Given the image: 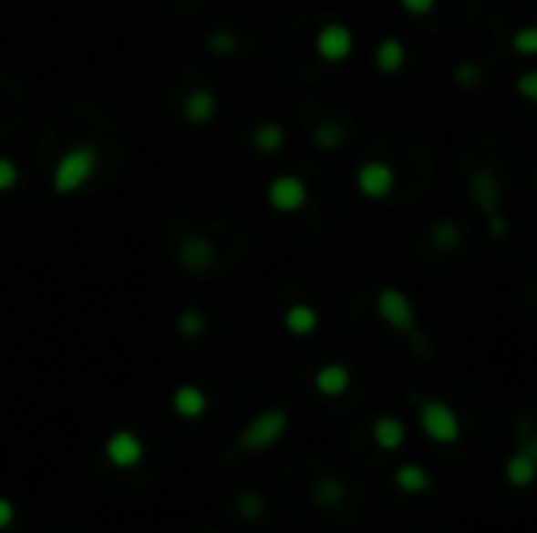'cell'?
I'll list each match as a JSON object with an SVG mask.
<instances>
[{
    "mask_svg": "<svg viewBox=\"0 0 537 533\" xmlns=\"http://www.w3.org/2000/svg\"><path fill=\"white\" fill-rule=\"evenodd\" d=\"M98 167H101V154L88 141H76L57 158L51 169V189L57 195H76L95 179Z\"/></svg>",
    "mask_w": 537,
    "mask_h": 533,
    "instance_id": "6da1fadb",
    "label": "cell"
},
{
    "mask_svg": "<svg viewBox=\"0 0 537 533\" xmlns=\"http://www.w3.org/2000/svg\"><path fill=\"white\" fill-rule=\"evenodd\" d=\"M415 417H418L421 436H428L430 443H437V446H456L465 433L459 411L452 408L447 399H437V395H424V399H418Z\"/></svg>",
    "mask_w": 537,
    "mask_h": 533,
    "instance_id": "7a4b0ae2",
    "label": "cell"
},
{
    "mask_svg": "<svg viewBox=\"0 0 537 533\" xmlns=\"http://www.w3.org/2000/svg\"><path fill=\"white\" fill-rule=\"evenodd\" d=\"M286 433H289V411L286 408H264V411H258L243 430H239L236 449L249 452V455L267 452V449H274Z\"/></svg>",
    "mask_w": 537,
    "mask_h": 533,
    "instance_id": "3957f363",
    "label": "cell"
},
{
    "mask_svg": "<svg viewBox=\"0 0 537 533\" xmlns=\"http://www.w3.org/2000/svg\"><path fill=\"white\" fill-rule=\"evenodd\" d=\"M374 314L387 330L399 333V336H415L418 333V308H415L412 295L399 286H384L374 295Z\"/></svg>",
    "mask_w": 537,
    "mask_h": 533,
    "instance_id": "277c9868",
    "label": "cell"
},
{
    "mask_svg": "<svg viewBox=\"0 0 537 533\" xmlns=\"http://www.w3.org/2000/svg\"><path fill=\"white\" fill-rule=\"evenodd\" d=\"M264 201L274 213H283V217H293V213H302L311 201V189L302 176L295 173H280L267 182L264 189Z\"/></svg>",
    "mask_w": 537,
    "mask_h": 533,
    "instance_id": "5b68a950",
    "label": "cell"
},
{
    "mask_svg": "<svg viewBox=\"0 0 537 533\" xmlns=\"http://www.w3.org/2000/svg\"><path fill=\"white\" fill-rule=\"evenodd\" d=\"M311 47H315L317 60L330 63V67H339V63H346L356 54V32L346 23H324L315 32Z\"/></svg>",
    "mask_w": 537,
    "mask_h": 533,
    "instance_id": "8992f818",
    "label": "cell"
},
{
    "mask_svg": "<svg viewBox=\"0 0 537 533\" xmlns=\"http://www.w3.org/2000/svg\"><path fill=\"white\" fill-rule=\"evenodd\" d=\"M356 189H358V195H362L365 201H374V204L387 201V198L396 191V169H393V163H387L380 158L358 163Z\"/></svg>",
    "mask_w": 537,
    "mask_h": 533,
    "instance_id": "52a82bcc",
    "label": "cell"
},
{
    "mask_svg": "<svg viewBox=\"0 0 537 533\" xmlns=\"http://www.w3.org/2000/svg\"><path fill=\"white\" fill-rule=\"evenodd\" d=\"M104 458L117 471H132V467H139L145 461V439L136 430H129V426H119L104 443Z\"/></svg>",
    "mask_w": 537,
    "mask_h": 533,
    "instance_id": "ba28073f",
    "label": "cell"
},
{
    "mask_svg": "<svg viewBox=\"0 0 537 533\" xmlns=\"http://www.w3.org/2000/svg\"><path fill=\"white\" fill-rule=\"evenodd\" d=\"M503 477L512 489H528L537 480V433L525 436L503 461Z\"/></svg>",
    "mask_w": 537,
    "mask_h": 533,
    "instance_id": "9c48e42d",
    "label": "cell"
},
{
    "mask_svg": "<svg viewBox=\"0 0 537 533\" xmlns=\"http://www.w3.org/2000/svg\"><path fill=\"white\" fill-rule=\"evenodd\" d=\"M469 191H471V201L478 204L484 217H491V213H500V204H503V186H500L497 169L484 167V163L471 169Z\"/></svg>",
    "mask_w": 537,
    "mask_h": 533,
    "instance_id": "30bf717a",
    "label": "cell"
},
{
    "mask_svg": "<svg viewBox=\"0 0 537 533\" xmlns=\"http://www.w3.org/2000/svg\"><path fill=\"white\" fill-rule=\"evenodd\" d=\"M217 261V248L208 236H186L176 248V264L189 273H208Z\"/></svg>",
    "mask_w": 537,
    "mask_h": 533,
    "instance_id": "8fae6325",
    "label": "cell"
},
{
    "mask_svg": "<svg viewBox=\"0 0 537 533\" xmlns=\"http://www.w3.org/2000/svg\"><path fill=\"white\" fill-rule=\"evenodd\" d=\"M311 386L321 399H343L352 389V371L343 364V361H327L321 364L311 376Z\"/></svg>",
    "mask_w": 537,
    "mask_h": 533,
    "instance_id": "7c38bea8",
    "label": "cell"
},
{
    "mask_svg": "<svg viewBox=\"0 0 537 533\" xmlns=\"http://www.w3.org/2000/svg\"><path fill=\"white\" fill-rule=\"evenodd\" d=\"M170 408L182 421H198V417L208 415V393L201 386H195V383H182L170 395Z\"/></svg>",
    "mask_w": 537,
    "mask_h": 533,
    "instance_id": "4fadbf2b",
    "label": "cell"
},
{
    "mask_svg": "<svg viewBox=\"0 0 537 533\" xmlns=\"http://www.w3.org/2000/svg\"><path fill=\"white\" fill-rule=\"evenodd\" d=\"M283 330L295 339H308L321 330V311L308 302H293L283 311Z\"/></svg>",
    "mask_w": 537,
    "mask_h": 533,
    "instance_id": "5bb4252c",
    "label": "cell"
},
{
    "mask_svg": "<svg viewBox=\"0 0 537 533\" xmlns=\"http://www.w3.org/2000/svg\"><path fill=\"white\" fill-rule=\"evenodd\" d=\"M180 110L189 126H208L217 117V110H221V101H217V95L211 88H192L182 97Z\"/></svg>",
    "mask_w": 537,
    "mask_h": 533,
    "instance_id": "9a60e30c",
    "label": "cell"
},
{
    "mask_svg": "<svg viewBox=\"0 0 537 533\" xmlns=\"http://www.w3.org/2000/svg\"><path fill=\"white\" fill-rule=\"evenodd\" d=\"M408 439V426L402 417L396 415H380L374 417L371 424V443L377 446L380 452H399Z\"/></svg>",
    "mask_w": 537,
    "mask_h": 533,
    "instance_id": "2e32d148",
    "label": "cell"
},
{
    "mask_svg": "<svg viewBox=\"0 0 537 533\" xmlns=\"http://www.w3.org/2000/svg\"><path fill=\"white\" fill-rule=\"evenodd\" d=\"M374 60V69H377L380 76H396L406 69L408 63V47L402 38H393V35H387V38L377 41V47H374L371 54Z\"/></svg>",
    "mask_w": 537,
    "mask_h": 533,
    "instance_id": "e0dca14e",
    "label": "cell"
},
{
    "mask_svg": "<svg viewBox=\"0 0 537 533\" xmlns=\"http://www.w3.org/2000/svg\"><path fill=\"white\" fill-rule=\"evenodd\" d=\"M393 483L399 493L406 496H424L434 489V474L421 465V461H406L393 471Z\"/></svg>",
    "mask_w": 537,
    "mask_h": 533,
    "instance_id": "ac0fdd59",
    "label": "cell"
},
{
    "mask_svg": "<svg viewBox=\"0 0 537 533\" xmlns=\"http://www.w3.org/2000/svg\"><path fill=\"white\" fill-rule=\"evenodd\" d=\"M346 483L334 477V474H324V477H317L311 483V502H315L317 508H336L346 502Z\"/></svg>",
    "mask_w": 537,
    "mask_h": 533,
    "instance_id": "d6986e66",
    "label": "cell"
},
{
    "mask_svg": "<svg viewBox=\"0 0 537 533\" xmlns=\"http://www.w3.org/2000/svg\"><path fill=\"white\" fill-rule=\"evenodd\" d=\"M252 145H254V151H261V154H277L283 151V145H286V129H283V123H277V119H264V123L252 132Z\"/></svg>",
    "mask_w": 537,
    "mask_h": 533,
    "instance_id": "ffe728a7",
    "label": "cell"
},
{
    "mask_svg": "<svg viewBox=\"0 0 537 533\" xmlns=\"http://www.w3.org/2000/svg\"><path fill=\"white\" fill-rule=\"evenodd\" d=\"M509 51L519 60H537V23H525L515 28L509 35Z\"/></svg>",
    "mask_w": 537,
    "mask_h": 533,
    "instance_id": "44dd1931",
    "label": "cell"
},
{
    "mask_svg": "<svg viewBox=\"0 0 537 533\" xmlns=\"http://www.w3.org/2000/svg\"><path fill=\"white\" fill-rule=\"evenodd\" d=\"M430 245L440 248V251H452V248L462 245V230H459L456 220H437L430 226Z\"/></svg>",
    "mask_w": 537,
    "mask_h": 533,
    "instance_id": "7402d4cb",
    "label": "cell"
},
{
    "mask_svg": "<svg viewBox=\"0 0 537 533\" xmlns=\"http://www.w3.org/2000/svg\"><path fill=\"white\" fill-rule=\"evenodd\" d=\"M264 511H267V502L258 489H243V493L236 496V515L243 518V521H261Z\"/></svg>",
    "mask_w": 537,
    "mask_h": 533,
    "instance_id": "603a6c76",
    "label": "cell"
},
{
    "mask_svg": "<svg viewBox=\"0 0 537 533\" xmlns=\"http://www.w3.org/2000/svg\"><path fill=\"white\" fill-rule=\"evenodd\" d=\"M176 333H180L182 339H201L204 333H208V317L198 308L180 311V317H176Z\"/></svg>",
    "mask_w": 537,
    "mask_h": 533,
    "instance_id": "cb8c5ba5",
    "label": "cell"
},
{
    "mask_svg": "<svg viewBox=\"0 0 537 533\" xmlns=\"http://www.w3.org/2000/svg\"><path fill=\"white\" fill-rule=\"evenodd\" d=\"M343 138H346V129L339 123H334V119H321V123L315 126V141L321 148H327V151L343 145Z\"/></svg>",
    "mask_w": 537,
    "mask_h": 533,
    "instance_id": "d4e9b609",
    "label": "cell"
},
{
    "mask_svg": "<svg viewBox=\"0 0 537 533\" xmlns=\"http://www.w3.org/2000/svg\"><path fill=\"white\" fill-rule=\"evenodd\" d=\"M512 91H515V95H519L525 104L537 107V67L522 69V73L512 79Z\"/></svg>",
    "mask_w": 537,
    "mask_h": 533,
    "instance_id": "484cf974",
    "label": "cell"
},
{
    "mask_svg": "<svg viewBox=\"0 0 537 533\" xmlns=\"http://www.w3.org/2000/svg\"><path fill=\"white\" fill-rule=\"evenodd\" d=\"M208 47L214 56H232L239 51V38L232 32H226V28H217V32H211Z\"/></svg>",
    "mask_w": 537,
    "mask_h": 533,
    "instance_id": "4316f807",
    "label": "cell"
},
{
    "mask_svg": "<svg viewBox=\"0 0 537 533\" xmlns=\"http://www.w3.org/2000/svg\"><path fill=\"white\" fill-rule=\"evenodd\" d=\"M452 79H456L459 88H475V85H480V79H484V69H480L478 63L465 60L452 69Z\"/></svg>",
    "mask_w": 537,
    "mask_h": 533,
    "instance_id": "83f0119b",
    "label": "cell"
},
{
    "mask_svg": "<svg viewBox=\"0 0 537 533\" xmlns=\"http://www.w3.org/2000/svg\"><path fill=\"white\" fill-rule=\"evenodd\" d=\"M19 186V167L13 158H4L0 154V195H6V191H13Z\"/></svg>",
    "mask_w": 537,
    "mask_h": 533,
    "instance_id": "f1b7e54d",
    "label": "cell"
},
{
    "mask_svg": "<svg viewBox=\"0 0 537 533\" xmlns=\"http://www.w3.org/2000/svg\"><path fill=\"white\" fill-rule=\"evenodd\" d=\"M396 4H399V10L406 13V16L424 19V16H430L437 6H440V0H396Z\"/></svg>",
    "mask_w": 537,
    "mask_h": 533,
    "instance_id": "f546056e",
    "label": "cell"
},
{
    "mask_svg": "<svg viewBox=\"0 0 537 533\" xmlns=\"http://www.w3.org/2000/svg\"><path fill=\"white\" fill-rule=\"evenodd\" d=\"M16 524V502L10 496H0V530H10Z\"/></svg>",
    "mask_w": 537,
    "mask_h": 533,
    "instance_id": "4dcf8cb0",
    "label": "cell"
},
{
    "mask_svg": "<svg viewBox=\"0 0 537 533\" xmlns=\"http://www.w3.org/2000/svg\"><path fill=\"white\" fill-rule=\"evenodd\" d=\"M211 533H217V530H211Z\"/></svg>",
    "mask_w": 537,
    "mask_h": 533,
    "instance_id": "1f68e13d",
    "label": "cell"
}]
</instances>
